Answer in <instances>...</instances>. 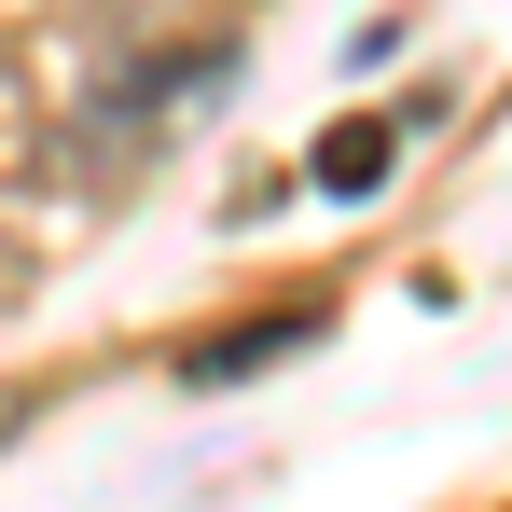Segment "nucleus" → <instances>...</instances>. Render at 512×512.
Here are the masks:
<instances>
[{
    "mask_svg": "<svg viewBox=\"0 0 512 512\" xmlns=\"http://www.w3.org/2000/svg\"><path fill=\"white\" fill-rule=\"evenodd\" d=\"M291 346H319V305H277V319H236V333H208L194 360H180V388H236V374H263V360H291Z\"/></svg>",
    "mask_w": 512,
    "mask_h": 512,
    "instance_id": "1",
    "label": "nucleus"
},
{
    "mask_svg": "<svg viewBox=\"0 0 512 512\" xmlns=\"http://www.w3.org/2000/svg\"><path fill=\"white\" fill-rule=\"evenodd\" d=\"M388 153H402V125H333V139H319V194H374Z\"/></svg>",
    "mask_w": 512,
    "mask_h": 512,
    "instance_id": "2",
    "label": "nucleus"
}]
</instances>
